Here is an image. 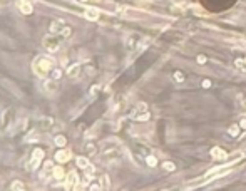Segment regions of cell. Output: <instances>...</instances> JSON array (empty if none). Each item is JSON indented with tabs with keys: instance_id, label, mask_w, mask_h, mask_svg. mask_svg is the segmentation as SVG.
Instances as JSON below:
<instances>
[{
	"instance_id": "7c38bea8",
	"label": "cell",
	"mask_w": 246,
	"mask_h": 191,
	"mask_svg": "<svg viewBox=\"0 0 246 191\" xmlns=\"http://www.w3.org/2000/svg\"><path fill=\"white\" fill-rule=\"evenodd\" d=\"M52 173H54V178L55 179H59V181H64L65 179V173H64V168H60V166H57V168L52 169Z\"/></svg>"
},
{
	"instance_id": "52a82bcc",
	"label": "cell",
	"mask_w": 246,
	"mask_h": 191,
	"mask_svg": "<svg viewBox=\"0 0 246 191\" xmlns=\"http://www.w3.org/2000/svg\"><path fill=\"white\" fill-rule=\"evenodd\" d=\"M57 89H59V82H57L55 79H47L45 81V91L47 92H50V94H54V92H57Z\"/></svg>"
},
{
	"instance_id": "83f0119b",
	"label": "cell",
	"mask_w": 246,
	"mask_h": 191,
	"mask_svg": "<svg viewBox=\"0 0 246 191\" xmlns=\"http://www.w3.org/2000/svg\"><path fill=\"white\" fill-rule=\"evenodd\" d=\"M149 118H151V114H149V112H144V114L137 116V121H139V122H144V121H147Z\"/></svg>"
},
{
	"instance_id": "5bb4252c",
	"label": "cell",
	"mask_w": 246,
	"mask_h": 191,
	"mask_svg": "<svg viewBox=\"0 0 246 191\" xmlns=\"http://www.w3.org/2000/svg\"><path fill=\"white\" fill-rule=\"evenodd\" d=\"M32 158H34V159H39V161H42V159H44V149H40V148H35L34 153H32Z\"/></svg>"
},
{
	"instance_id": "4dcf8cb0",
	"label": "cell",
	"mask_w": 246,
	"mask_h": 191,
	"mask_svg": "<svg viewBox=\"0 0 246 191\" xmlns=\"http://www.w3.org/2000/svg\"><path fill=\"white\" fill-rule=\"evenodd\" d=\"M89 189H102V185H99V183H92V185H89Z\"/></svg>"
},
{
	"instance_id": "30bf717a",
	"label": "cell",
	"mask_w": 246,
	"mask_h": 191,
	"mask_svg": "<svg viewBox=\"0 0 246 191\" xmlns=\"http://www.w3.org/2000/svg\"><path fill=\"white\" fill-rule=\"evenodd\" d=\"M64 27H65L64 20H54V22L50 24V27H49V29H50V32H52V34H60Z\"/></svg>"
},
{
	"instance_id": "f546056e",
	"label": "cell",
	"mask_w": 246,
	"mask_h": 191,
	"mask_svg": "<svg viewBox=\"0 0 246 191\" xmlns=\"http://www.w3.org/2000/svg\"><path fill=\"white\" fill-rule=\"evenodd\" d=\"M70 32H72V30H70V27H64L62 32H60V35H64V37H69Z\"/></svg>"
},
{
	"instance_id": "8d00e7d4",
	"label": "cell",
	"mask_w": 246,
	"mask_h": 191,
	"mask_svg": "<svg viewBox=\"0 0 246 191\" xmlns=\"http://www.w3.org/2000/svg\"><path fill=\"white\" fill-rule=\"evenodd\" d=\"M244 59H246V57H244Z\"/></svg>"
},
{
	"instance_id": "277c9868",
	"label": "cell",
	"mask_w": 246,
	"mask_h": 191,
	"mask_svg": "<svg viewBox=\"0 0 246 191\" xmlns=\"http://www.w3.org/2000/svg\"><path fill=\"white\" fill-rule=\"evenodd\" d=\"M137 44H141V37H139L137 34H131L129 37L126 39V49H127V51L137 49Z\"/></svg>"
},
{
	"instance_id": "9c48e42d",
	"label": "cell",
	"mask_w": 246,
	"mask_h": 191,
	"mask_svg": "<svg viewBox=\"0 0 246 191\" xmlns=\"http://www.w3.org/2000/svg\"><path fill=\"white\" fill-rule=\"evenodd\" d=\"M211 156L214 158V159H218V161H226L228 154L224 153L221 148H213V149H211Z\"/></svg>"
},
{
	"instance_id": "d590c367",
	"label": "cell",
	"mask_w": 246,
	"mask_h": 191,
	"mask_svg": "<svg viewBox=\"0 0 246 191\" xmlns=\"http://www.w3.org/2000/svg\"><path fill=\"white\" fill-rule=\"evenodd\" d=\"M97 89H99V87H97V86H94V87L91 89V94H95V92H97Z\"/></svg>"
},
{
	"instance_id": "836d02e7",
	"label": "cell",
	"mask_w": 246,
	"mask_h": 191,
	"mask_svg": "<svg viewBox=\"0 0 246 191\" xmlns=\"http://www.w3.org/2000/svg\"><path fill=\"white\" fill-rule=\"evenodd\" d=\"M198 62L199 64H206V57L204 55H198Z\"/></svg>"
},
{
	"instance_id": "ffe728a7",
	"label": "cell",
	"mask_w": 246,
	"mask_h": 191,
	"mask_svg": "<svg viewBox=\"0 0 246 191\" xmlns=\"http://www.w3.org/2000/svg\"><path fill=\"white\" fill-rule=\"evenodd\" d=\"M146 111H147V104H146V102H139L136 106V112H134V114H137V112H146Z\"/></svg>"
},
{
	"instance_id": "9a60e30c",
	"label": "cell",
	"mask_w": 246,
	"mask_h": 191,
	"mask_svg": "<svg viewBox=\"0 0 246 191\" xmlns=\"http://www.w3.org/2000/svg\"><path fill=\"white\" fill-rule=\"evenodd\" d=\"M10 188H12L13 191H22L25 186H24L22 181H19V179H15V181H12V185H10Z\"/></svg>"
},
{
	"instance_id": "d6986e66",
	"label": "cell",
	"mask_w": 246,
	"mask_h": 191,
	"mask_svg": "<svg viewBox=\"0 0 246 191\" xmlns=\"http://www.w3.org/2000/svg\"><path fill=\"white\" fill-rule=\"evenodd\" d=\"M228 133H229L231 137H238V133H240V126H231L229 129H228Z\"/></svg>"
},
{
	"instance_id": "5b68a950",
	"label": "cell",
	"mask_w": 246,
	"mask_h": 191,
	"mask_svg": "<svg viewBox=\"0 0 246 191\" xmlns=\"http://www.w3.org/2000/svg\"><path fill=\"white\" fill-rule=\"evenodd\" d=\"M70 159V151L69 149H60L55 153V161L60 163V164H64V163H67Z\"/></svg>"
},
{
	"instance_id": "4fadbf2b",
	"label": "cell",
	"mask_w": 246,
	"mask_h": 191,
	"mask_svg": "<svg viewBox=\"0 0 246 191\" xmlns=\"http://www.w3.org/2000/svg\"><path fill=\"white\" fill-rule=\"evenodd\" d=\"M54 143H55V146L64 148V146L67 144V139H65V136H62V134H57L55 139H54Z\"/></svg>"
},
{
	"instance_id": "1f68e13d",
	"label": "cell",
	"mask_w": 246,
	"mask_h": 191,
	"mask_svg": "<svg viewBox=\"0 0 246 191\" xmlns=\"http://www.w3.org/2000/svg\"><path fill=\"white\" fill-rule=\"evenodd\" d=\"M201 86L204 87V89H208V87H211V81L204 79V81H203V82H201Z\"/></svg>"
},
{
	"instance_id": "4316f807",
	"label": "cell",
	"mask_w": 246,
	"mask_h": 191,
	"mask_svg": "<svg viewBox=\"0 0 246 191\" xmlns=\"http://www.w3.org/2000/svg\"><path fill=\"white\" fill-rule=\"evenodd\" d=\"M84 149H85V153H89V154H94L95 153V146H94V144H85V148H84Z\"/></svg>"
},
{
	"instance_id": "f1b7e54d",
	"label": "cell",
	"mask_w": 246,
	"mask_h": 191,
	"mask_svg": "<svg viewBox=\"0 0 246 191\" xmlns=\"http://www.w3.org/2000/svg\"><path fill=\"white\" fill-rule=\"evenodd\" d=\"M149 44V39H142V42H141V45L137 47V52H141L142 49H146V45Z\"/></svg>"
},
{
	"instance_id": "44dd1931",
	"label": "cell",
	"mask_w": 246,
	"mask_h": 191,
	"mask_svg": "<svg viewBox=\"0 0 246 191\" xmlns=\"http://www.w3.org/2000/svg\"><path fill=\"white\" fill-rule=\"evenodd\" d=\"M146 164L151 166V168H154V166L158 164V159H156V156H147V158H146Z\"/></svg>"
},
{
	"instance_id": "603a6c76",
	"label": "cell",
	"mask_w": 246,
	"mask_h": 191,
	"mask_svg": "<svg viewBox=\"0 0 246 191\" xmlns=\"http://www.w3.org/2000/svg\"><path fill=\"white\" fill-rule=\"evenodd\" d=\"M60 76H62V70H60V69H52V72H50V77H52V79L59 81Z\"/></svg>"
},
{
	"instance_id": "d4e9b609",
	"label": "cell",
	"mask_w": 246,
	"mask_h": 191,
	"mask_svg": "<svg viewBox=\"0 0 246 191\" xmlns=\"http://www.w3.org/2000/svg\"><path fill=\"white\" fill-rule=\"evenodd\" d=\"M173 77H174V79H176V81H177V82H183V81H184V74L181 72V70H176Z\"/></svg>"
},
{
	"instance_id": "8fae6325",
	"label": "cell",
	"mask_w": 246,
	"mask_h": 191,
	"mask_svg": "<svg viewBox=\"0 0 246 191\" xmlns=\"http://www.w3.org/2000/svg\"><path fill=\"white\" fill-rule=\"evenodd\" d=\"M80 72V64H72L67 67V77H77Z\"/></svg>"
},
{
	"instance_id": "7a4b0ae2",
	"label": "cell",
	"mask_w": 246,
	"mask_h": 191,
	"mask_svg": "<svg viewBox=\"0 0 246 191\" xmlns=\"http://www.w3.org/2000/svg\"><path fill=\"white\" fill-rule=\"evenodd\" d=\"M44 47L45 51H49L52 54V52H57L59 51V40H57L55 37H50V35H47V37H44Z\"/></svg>"
},
{
	"instance_id": "3957f363",
	"label": "cell",
	"mask_w": 246,
	"mask_h": 191,
	"mask_svg": "<svg viewBox=\"0 0 246 191\" xmlns=\"http://www.w3.org/2000/svg\"><path fill=\"white\" fill-rule=\"evenodd\" d=\"M79 186V176L76 174V171H70L65 176V188L67 189H77Z\"/></svg>"
},
{
	"instance_id": "7402d4cb",
	"label": "cell",
	"mask_w": 246,
	"mask_h": 191,
	"mask_svg": "<svg viewBox=\"0 0 246 191\" xmlns=\"http://www.w3.org/2000/svg\"><path fill=\"white\" fill-rule=\"evenodd\" d=\"M162 168L166 169V171H174V169H176V164H174V163H171V161H164Z\"/></svg>"
},
{
	"instance_id": "484cf974",
	"label": "cell",
	"mask_w": 246,
	"mask_h": 191,
	"mask_svg": "<svg viewBox=\"0 0 246 191\" xmlns=\"http://www.w3.org/2000/svg\"><path fill=\"white\" fill-rule=\"evenodd\" d=\"M40 124H42V127H45V129H49V127L52 126V119H49V118H44V119H42V122H40Z\"/></svg>"
},
{
	"instance_id": "e575fe53",
	"label": "cell",
	"mask_w": 246,
	"mask_h": 191,
	"mask_svg": "<svg viewBox=\"0 0 246 191\" xmlns=\"http://www.w3.org/2000/svg\"><path fill=\"white\" fill-rule=\"evenodd\" d=\"M240 127H243V129H246V118H243L240 121Z\"/></svg>"
},
{
	"instance_id": "cb8c5ba5",
	"label": "cell",
	"mask_w": 246,
	"mask_h": 191,
	"mask_svg": "<svg viewBox=\"0 0 246 191\" xmlns=\"http://www.w3.org/2000/svg\"><path fill=\"white\" fill-rule=\"evenodd\" d=\"M101 183H102V188H104V189H109L110 188V183H109V178H107V176H102V178H101Z\"/></svg>"
},
{
	"instance_id": "d6a6232c",
	"label": "cell",
	"mask_w": 246,
	"mask_h": 191,
	"mask_svg": "<svg viewBox=\"0 0 246 191\" xmlns=\"http://www.w3.org/2000/svg\"><path fill=\"white\" fill-rule=\"evenodd\" d=\"M45 169H47V171H49V169H54V163H52V161H45Z\"/></svg>"
},
{
	"instance_id": "8992f818",
	"label": "cell",
	"mask_w": 246,
	"mask_h": 191,
	"mask_svg": "<svg viewBox=\"0 0 246 191\" xmlns=\"http://www.w3.org/2000/svg\"><path fill=\"white\" fill-rule=\"evenodd\" d=\"M19 9H20V12H22L24 15H30L32 10H34V7H32V3L27 2V0H20V2H19Z\"/></svg>"
},
{
	"instance_id": "ac0fdd59",
	"label": "cell",
	"mask_w": 246,
	"mask_h": 191,
	"mask_svg": "<svg viewBox=\"0 0 246 191\" xmlns=\"http://www.w3.org/2000/svg\"><path fill=\"white\" fill-rule=\"evenodd\" d=\"M77 166L79 168H82V169H85L89 166V161H87V158H84V156H79L77 158Z\"/></svg>"
},
{
	"instance_id": "2e32d148",
	"label": "cell",
	"mask_w": 246,
	"mask_h": 191,
	"mask_svg": "<svg viewBox=\"0 0 246 191\" xmlns=\"http://www.w3.org/2000/svg\"><path fill=\"white\" fill-rule=\"evenodd\" d=\"M234 66H236L240 70L246 72V59H236V61H234Z\"/></svg>"
},
{
	"instance_id": "e0dca14e",
	"label": "cell",
	"mask_w": 246,
	"mask_h": 191,
	"mask_svg": "<svg viewBox=\"0 0 246 191\" xmlns=\"http://www.w3.org/2000/svg\"><path fill=\"white\" fill-rule=\"evenodd\" d=\"M241 158H243V153H241V151H238V153H234V154H231V156H228L226 161H228V163H234V161H238V159H241Z\"/></svg>"
},
{
	"instance_id": "ba28073f",
	"label": "cell",
	"mask_w": 246,
	"mask_h": 191,
	"mask_svg": "<svg viewBox=\"0 0 246 191\" xmlns=\"http://www.w3.org/2000/svg\"><path fill=\"white\" fill-rule=\"evenodd\" d=\"M84 17L89 20H97L99 19V10L94 9V7H89V9L84 10Z\"/></svg>"
},
{
	"instance_id": "6da1fadb",
	"label": "cell",
	"mask_w": 246,
	"mask_h": 191,
	"mask_svg": "<svg viewBox=\"0 0 246 191\" xmlns=\"http://www.w3.org/2000/svg\"><path fill=\"white\" fill-rule=\"evenodd\" d=\"M32 67H34V72L37 74L39 77H45L47 74L52 72V69H54V59L50 57H37L32 64Z\"/></svg>"
}]
</instances>
